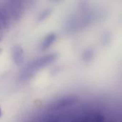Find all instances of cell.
Here are the masks:
<instances>
[{
	"instance_id": "7c38bea8",
	"label": "cell",
	"mask_w": 122,
	"mask_h": 122,
	"mask_svg": "<svg viewBox=\"0 0 122 122\" xmlns=\"http://www.w3.org/2000/svg\"><path fill=\"white\" fill-rule=\"evenodd\" d=\"M1 49H0V53H1Z\"/></svg>"
},
{
	"instance_id": "30bf717a",
	"label": "cell",
	"mask_w": 122,
	"mask_h": 122,
	"mask_svg": "<svg viewBox=\"0 0 122 122\" xmlns=\"http://www.w3.org/2000/svg\"><path fill=\"white\" fill-rule=\"evenodd\" d=\"M4 36V29L0 24V42L3 40Z\"/></svg>"
},
{
	"instance_id": "ba28073f",
	"label": "cell",
	"mask_w": 122,
	"mask_h": 122,
	"mask_svg": "<svg viewBox=\"0 0 122 122\" xmlns=\"http://www.w3.org/2000/svg\"><path fill=\"white\" fill-rule=\"evenodd\" d=\"M51 13V9H49V8H47V9L43 10V11L41 12V14H39V16L38 20H39V21H44V19H46V18H48V17L50 16Z\"/></svg>"
},
{
	"instance_id": "5b68a950",
	"label": "cell",
	"mask_w": 122,
	"mask_h": 122,
	"mask_svg": "<svg viewBox=\"0 0 122 122\" xmlns=\"http://www.w3.org/2000/svg\"><path fill=\"white\" fill-rule=\"evenodd\" d=\"M11 56H12V59L14 64L17 66L21 65L24 61L23 48L19 44L14 45L11 49Z\"/></svg>"
},
{
	"instance_id": "4fadbf2b",
	"label": "cell",
	"mask_w": 122,
	"mask_h": 122,
	"mask_svg": "<svg viewBox=\"0 0 122 122\" xmlns=\"http://www.w3.org/2000/svg\"><path fill=\"white\" fill-rule=\"evenodd\" d=\"M112 122V121H110V122Z\"/></svg>"
},
{
	"instance_id": "8992f818",
	"label": "cell",
	"mask_w": 122,
	"mask_h": 122,
	"mask_svg": "<svg viewBox=\"0 0 122 122\" xmlns=\"http://www.w3.org/2000/svg\"><path fill=\"white\" fill-rule=\"evenodd\" d=\"M56 39V35L55 33H50L47 34L45 36V38L43 39V41L41 42V50L44 51L49 49L51 46V45L55 41Z\"/></svg>"
},
{
	"instance_id": "9c48e42d",
	"label": "cell",
	"mask_w": 122,
	"mask_h": 122,
	"mask_svg": "<svg viewBox=\"0 0 122 122\" xmlns=\"http://www.w3.org/2000/svg\"><path fill=\"white\" fill-rule=\"evenodd\" d=\"M93 122H105V118L102 114H96L93 119Z\"/></svg>"
},
{
	"instance_id": "3957f363",
	"label": "cell",
	"mask_w": 122,
	"mask_h": 122,
	"mask_svg": "<svg viewBox=\"0 0 122 122\" xmlns=\"http://www.w3.org/2000/svg\"><path fill=\"white\" fill-rule=\"evenodd\" d=\"M76 102H77V99L75 97H68L62 98L61 99L57 100L54 104H52L50 107V109L51 110L61 109L75 104Z\"/></svg>"
},
{
	"instance_id": "6da1fadb",
	"label": "cell",
	"mask_w": 122,
	"mask_h": 122,
	"mask_svg": "<svg viewBox=\"0 0 122 122\" xmlns=\"http://www.w3.org/2000/svg\"><path fill=\"white\" fill-rule=\"evenodd\" d=\"M57 57H58L57 54L52 53L32 61L23 71L21 78L22 79H26L31 77V76L34 75L36 71L51 64L57 59Z\"/></svg>"
},
{
	"instance_id": "52a82bcc",
	"label": "cell",
	"mask_w": 122,
	"mask_h": 122,
	"mask_svg": "<svg viewBox=\"0 0 122 122\" xmlns=\"http://www.w3.org/2000/svg\"><path fill=\"white\" fill-rule=\"evenodd\" d=\"M94 57V50L92 48H87L82 54V59L84 61L89 62Z\"/></svg>"
},
{
	"instance_id": "277c9868",
	"label": "cell",
	"mask_w": 122,
	"mask_h": 122,
	"mask_svg": "<svg viewBox=\"0 0 122 122\" xmlns=\"http://www.w3.org/2000/svg\"><path fill=\"white\" fill-rule=\"evenodd\" d=\"M12 19L7 8H0V24L5 30L11 29L12 26Z\"/></svg>"
},
{
	"instance_id": "8fae6325",
	"label": "cell",
	"mask_w": 122,
	"mask_h": 122,
	"mask_svg": "<svg viewBox=\"0 0 122 122\" xmlns=\"http://www.w3.org/2000/svg\"><path fill=\"white\" fill-rule=\"evenodd\" d=\"M1 116V107H0V117Z\"/></svg>"
},
{
	"instance_id": "7a4b0ae2",
	"label": "cell",
	"mask_w": 122,
	"mask_h": 122,
	"mask_svg": "<svg viewBox=\"0 0 122 122\" xmlns=\"http://www.w3.org/2000/svg\"><path fill=\"white\" fill-rule=\"evenodd\" d=\"M9 12L13 21H18L23 16L24 9L19 1H10L8 8Z\"/></svg>"
}]
</instances>
